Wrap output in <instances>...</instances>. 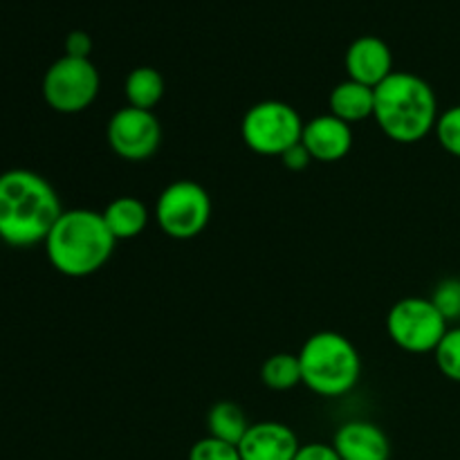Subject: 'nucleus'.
I'll use <instances>...</instances> for the list:
<instances>
[{
	"instance_id": "19",
	"label": "nucleus",
	"mask_w": 460,
	"mask_h": 460,
	"mask_svg": "<svg viewBox=\"0 0 460 460\" xmlns=\"http://www.w3.org/2000/svg\"><path fill=\"white\" fill-rule=\"evenodd\" d=\"M436 367L447 380L460 385V326L449 328L434 350Z\"/></svg>"
},
{
	"instance_id": "18",
	"label": "nucleus",
	"mask_w": 460,
	"mask_h": 460,
	"mask_svg": "<svg viewBox=\"0 0 460 460\" xmlns=\"http://www.w3.org/2000/svg\"><path fill=\"white\" fill-rule=\"evenodd\" d=\"M261 382L272 391H290L301 385L299 355L277 353L261 367Z\"/></svg>"
},
{
	"instance_id": "22",
	"label": "nucleus",
	"mask_w": 460,
	"mask_h": 460,
	"mask_svg": "<svg viewBox=\"0 0 460 460\" xmlns=\"http://www.w3.org/2000/svg\"><path fill=\"white\" fill-rule=\"evenodd\" d=\"M431 301L438 308V313L443 314L449 322H458L460 319V279H445L436 286Z\"/></svg>"
},
{
	"instance_id": "17",
	"label": "nucleus",
	"mask_w": 460,
	"mask_h": 460,
	"mask_svg": "<svg viewBox=\"0 0 460 460\" xmlns=\"http://www.w3.org/2000/svg\"><path fill=\"white\" fill-rule=\"evenodd\" d=\"M250 425L252 422L247 420L241 404L232 402V400H220L207 411V431H209L207 436L225 440V443H241Z\"/></svg>"
},
{
	"instance_id": "12",
	"label": "nucleus",
	"mask_w": 460,
	"mask_h": 460,
	"mask_svg": "<svg viewBox=\"0 0 460 460\" xmlns=\"http://www.w3.org/2000/svg\"><path fill=\"white\" fill-rule=\"evenodd\" d=\"M299 447L295 431L277 420L252 422L238 443L243 460H295Z\"/></svg>"
},
{
	"instance_id": "9",
	"label": "nucleus",
	"mask_w": 460,
	"mask_h": 460,
	"mask_svg": "<svg viewBox=\"0 0 460 460\" xmlns=\"http://www.w3.org/2000/svg\"><path fill=\"white\" fill-rule=\"evenodd\" d=\"M112 153L126 162H146L160 151L162 124L153 111L124 106L111 117L106 128Z\"/></svg>"
},
{
	"instance_id": "25",
	"label": "nucleus",
	"mask_w": 460,
	"mask_h": 460,
	"mask_svg": "<svg viewBox=\"0 0 460 460\" xmlns=\"http://www.w3.org/2000/svg\"><path fill=\"white\" fill-rule=\"evenodd\" d=\"M281 162H283V166H286V169L304 171V169H308L310 162H313V157H310L308 148L304 146V142H299V144H295V146H290L286 153H283Z\"/></svg>"
},
{
	"instance_id": "1",
	"label": "nucleus",
	"mask_w": 460,
	"mask_h": 460,
	"mask_svg": "<svg viewBox=\"0 0 460 460\" xmlns=\"http://www.w3.org/2000/svg\"><path fill=\"white\" fill-rule=\"evenodd\" d=\"M63 214L57 189L30 169L0 173V241L9 247L45 243Z\"/></svg>"
},
{
	"instance_id": "16",
	"label": "nucleus",
	"mask_w": 460,
	"mask_h": 460,
	"mask_svg": "<svg viewBox=\"0 0 460 460\" xmlns=\"http://www.w3.org/2000/svg\"><path fill=\"white\" fill-rule=\"evenodd\" d=\"M124 93L128 106L142 108V111H155V106L164 97V76L155 67L139 66L126 76Z\"/></svg>"
},
{
	"instance_id": "4",
	"label": "nucleus",
	"mask_w": 460,
	"mask_h": 460,
	"mask_svg": "<svg viewBox=\"0 0 460 460\" xmlns=\"http://www.w3.org/2000/svg\"><path fill=\"white\" fill-rule=\"evenodd\" d=\"M301 382L322 398H344L362 377V358L353 341L335 331L314 332L299 350Z\"/></svg>"
},
{
	"instance_id": "3",
	"label": "nucleus",
	"mask_w": 460,
	"mask_h": 460,
	"mask_svg": "<svg viewBox=\"0 0 460 460\" xmlns=\"http://www.w3.org/2000/svg\"><path fill=\"white\" fill-rule=\"evenodd\" d=\"M438 99L434 88L413 72L386 76L376 88V124L398 144H416L425 139L438 121Z\"/></svg>"
},
{
	"instance_id": "2",
	"label": "nucleus",
	"mask_w": 460,
	"mask_h": 460,
	"mask_svg": "<svg viewBox=\"0 0 460 460\" xmlns=\"http://www.w3.org/2000/svg\"><path fill=\"white\" fill-rule=\"evenodd\" d=\"M43 245L49 265L58 274L84 279L106 268L117 241L102 211L63 209Z\"/></svg>"
},
{
	"instance_id": "24",
	"label": "nucleus",
	"mask_w": 460,
	"mask_h": 460,
	"mask_svg": "<svg viewBox=\"0 0 460 460\" xmlns=\"http://www.w3.org/2000/svg\"><path fill=\"white\" fill-rule=\"evenodd\" d=\"M295 460H341L332 445L326 443H308L301 445Z\"/></svg>"
},
{
	"instance_id": "8",
	"label": "nucleus",
	"mask_w": 460,
	"mask_h": 460,
	"mask_svg": "<svg viewBox=\"0 0 460 460\" xmlns=\"http://www.w3.org/2000/svg\"><path fill=\"white\" fill-rule=\"evenodd\" d=\"M447 331V319L438 313L434 301L425 296L400 299L386 314V332L391 341L413 355L434 353Z\"/></svg>"
},
{
	"instance_id": "20",
	"label": "nucleus",
	"mask_w": 460,
	"mask_h": 460,
	"mask_svg": "<svg viewBox=\"0 0 460 460\" xmlns=\"http://www.w3.org/2000/svg\"><path fill=\"white\" fill-rule=\"evenodd\" d=\"M434 133L436 137H438L440 146H443L449 155L460 160V103L458 106L447 108L445 112H440Z\"/></svg>"
},
{
	"instance_id": "10",
	"label": "nucleus",
	"mask_w": 460,
	"mask_h": 460,
	"mask_svg": "<svg viewBox=\"0 0 460 460\" xmlns=\"http://www.w3.org/2000/svg\"><path fill=\"white\" fill-rule=\"evenodd\" d=\"M346 75L358 84L377 88L394 75V52L380 36H359L346 49Z\"/></svg>"
},
{
	"instance_id": "23",
	"label": "nucleus",
	"mask_w": 460,
	"mask_h": 460,
	"mask_svg": "<svg viewBox=\"0 0 460 460\" xmlns=\"http://www.w3.org/2000/svg\"><path fill=\"white\" fill-rule=\"evenodd\" d=\"M93 52V39H90L88 31L75 30L66 36V54L67 57L76 58H90Z\"/></svg>"
},
{
	"instance_id": "11",
	"label": "nucleus",
	"mask_w": 460,
	"mask_h": 460,
	"mask_svg": "<svg viewBox=\"0 0 460 460\" xmlns=\"http://www.w3.org/2000/svg\"><path fill=\"white\" fill-rule=\"evenodd\" d=\"M301 142L308 148L313 162L332 164L344 160L353 148V128L340 117L326 112L305 121Z\"/></svg>"
},
{
	"instance_id": "6",
	"label": "nucleus",
	"mask_w": 460,
	"mask_h": 460,
	"mask_svg": "<svg viewBox=\"0 0 460 460\" xmlns=\"http://www.w3.org/2000/svg\"><path fill=\"white\" fill-rule=\"evenodd\" d=\"M153 214L166 236L173 241H191L207 229L214 205L202 184L193 180H175L162 189Z\"/></svg>"
},
{
	"instance_id": "7",
	"label": "nucleus",
	"mask_w": 460,
	"mask_h": 460,
	"mask_svg": "<svg viewBox=\"0 0 460 460\" xmlns=\"http://www.w3.org/2000/svg\"><path fill=\"white\" fill-rule=\"evenodd\" d=\"M102 85L97 66L90 58L63 54L43 75V99L52 111L61 115H76L94 103Z\"/></svg>"
},
{
	"instance_id": "15",
	"label": "nucleus",
	"mask_w": 460,
	"mask_h": 460,
	"mask_svg": "<svg viewBox=\"0 0 460 460\" xmlns=\"http://www.w3.org/2000/svg\"><path fill=\"white\" fill-rule=\"evenodd\" d=\"M102 216L115 241H133V238L142 236L144 229L148 227V220H151L148 207L135 196L115 198V200L108 202Z\"/></svg>"
},
{
	"instance_id": "13",
	"label": "nucleus",
	"mask_w": 460,
	"mask_h": 460,
	"mask_svg": "<svg viewBox=\"0 0 460 460\" xmlns=\"http://www.w3.org/2000/svg\"><path fill=\"white\" fill-rule=\"evenodd\" d=\"M331 445L341 460H391L389 436L376 422H344L335 431V438Z\"/></svg>"
},
{
	"instance_id": "5",
	"label": "nucleus",
	"mask_w": 460,
	"mask_h": 460,
	"mask_svg": "<svg viewBox=\"0 0 460 460\" xmlns=\"http://www.w3.org/2000/svg\"><path fill=\"white\" fill-rule=\"evenodd\" d=\"M305 121L295 106L279 99H265L247 108L241 121V137L256 155L281 157L301 142Z\"/></svg>"
},
{
	"instance_id": "14",
	"label": "nucleus",
	"mask_w": 460,
	"mask_h": 460,
	"mask_svg": "<svg viewBox=\"0 0 460 460\" xmlns=\"http://www.w3.org/2000/svg\"><path fill=\"white\" fill-rule=\"evenodd\" d=\"M373 111H376V88H368L353 79L337 84L328 94V112L340 117L346 124L368 119L373 117Z\"/></svg>"
},
{
	"instance_id": "21",
	"label": "nucleus",
	"mask_w": 460,
	"mask_h": 460,
	"mask_svg": "<svg viewBox=\"0 0 460 460\" xmlns=\"http://www.w3.org/2000/svg\"><path fill=\"white\" fill-rule=\"evenodd\" d=\"M187 460H243L238 445L225 443V440L205 436L191 445Z\"/></svg>"
}]
</instances>
